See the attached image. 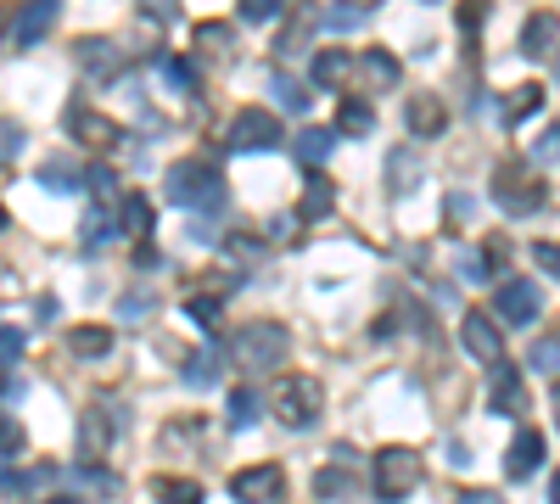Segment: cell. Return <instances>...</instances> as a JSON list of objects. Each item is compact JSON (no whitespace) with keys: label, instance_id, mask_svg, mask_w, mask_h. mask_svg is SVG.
Listing matches in <instances>:
<instances>
[{"label":"cell","instance_id":"obj_1","mask_svg":"<svg viewBox=\"0 0 560 504\" xmlns=\"http://www.w3.org/2000/svg\"><path fill=\"white\" fill-rule=\"evenodd\" d=\"M163 197H168L174 208H185V213H219L230 191H224V174H219L213 163L179 157V163L163 174Z\"/></svg>","mask_w":560,"mask_h":504},{"label":"cell","instance_id":"obj_2","mask_svg":"<svg viewBox=\"0 0 560 504\" xmlns=\"http://www.w3.org/2000/svg\"><path fill=\"white\" fill-rule=\"evenodd\" d=\"M230 359H236L247 376H269L292 359V331L280 326V319H247V326L230 337Z\"/></svg>","mask_w":560,"mask_h":504},{"label":"cell","instance_id":"obj_3","mask_svg":"<svg viewBox=\"0 0 560 504\" xmlns=\"http://www.w3.org/2000/svg\"><path fill=\"white\" fill-rule=\"evenodd\" d=\"M275 415L287 421L292 432L319 426V415H325V387H319L314 376H287V382L275 387Z\"/></svg>","mask_w":560,"mask_h":504},{"label":"cell","instance_id":"obj_4","mask_svg":"<svg viewBox=\"0 0 560 504\" xmlns=\"http://www.w3.org/2000/svg\"><path fill=\"white\" fill-rule=\"evenodd\" d=\"M124 403H113V398H96L79 415V454L84 460H102V454H113V443L124 437Z\"/></svg>","mask_w":560,"mask_h":504},{"label":"cell","instance_id":"obj_5","mask_svg":"<svg viewBox=\"0 0 560 504\" xmlns=\"http://www.w3.org/2000/svg\"><path fill=\"white\" fill-rule=\"evenodd\" d=\"M420 477H427V466H420V454L415 448H382L376 454V493H382V504H404L415 488H420Z\"/></svg>","mask_w":560,"mask_h":504},{"label":"cell","instance_id":"obj_6","mask_svg":"<svg viewBox=\"0 0 560 504\" xmlns=\"http://www.w3.org/2000/svg\"><path fill=\"white\" fill-rule=\"evenodd\" d=\"M493 202H499L510 219H527V213H538V208L549 202V191L538 186L522 163H499V168H493Z\"/></svg>","mask_w":560,"mask_h":504},{"label":"cell","instance_id":"obj_7","mask_svg":"<svg viewBox=\"0 0 560 504\" xmlns=\"http://www.w3.org/2000/svg\"><path fill=\"white\" fill-rule=\"evenodd\" d=\"M459 342H465V353H471L477 364H488V371H499L504 364V331H499V319L493 314H465L459 319Z\"/></svg>","mask_w":560,"mask_h":504},{"label":"cell","instance_id":"obj_8","mask_svg":"<svg viewBox=\"0 0 560 504\" xmlns=\"http://www.w3.org/2000/svg\"><path fill=\"white\" fill-rule=\"evenodd\" d=\"M224 141H230V152H275L280 146V118L264 113V107H247V113H236Z\"/></svg>","mask_w":560,"mask_h":504},{"label":"cell","instance_id":"obj_9","mask_svg":"<svg viewBox=\"0 0 560 504\" xmlns=\"http://www.w3.org/2000/svg\"><path fill=\"white\" fill-rule=\"evenodd\" d=\"M230 499L236 504H275V499H287V471L280 466H247L230 477Z\"/></svg>","mask_w":560,"mask_h":504},{"label":"cell","instance_id":"obj_10","mask_svg":"<svg viewBox=\"0 0 560 504\" xmlns=\"http://www.w3.org/2000/svg\"><path fill=\"white\" fill-rule=\"evenodd\" d=\"M493 319H510V326H533V319L544 314V292L533 286V281H504L499 292H493Z\"/></svg>","mask_w":560,"mask_h":504},{"label":"cell","instance_id":"obj_11","mask_svg":"<svg viewBox=\"0 0 560 504\" xmlns=\"http://www.w3.org/2000/svg\"><path fill=\"white\" fill-rule=\"evenodd\" d=\"M488 409H493V415H504V421L527 415V382L510 371V364H499L493 382H488Z\"/></svg>","mask_w":560,"mask_h":504},{"label":"cell","instance_id":"obj_12","mask_svg":"<svg viewBox=\"0 0 560 504\" xmlns=\"http://www.w3.org/2000/svg\"><path fill=\"white\" fill-rule=\"evenodd\" d=\"M538 466H544V432L522 426V432H516V443L504 448V477H510V482H527Z\"/></svg>","mask_w":560,"mask_h":504},{"label":"cell","instance_id":"obj_13","mask_svg":"<svg viewBox=\"0 0 560 504\" xmlns=\"http://www.w3.org/2000/svg\"><path fill=\"white\" fill-rule=\"evenodd\" d=\"M549 51H560V17L555 12H533L527 17V28H522V57H549Z\"/></svg>","mask_w":560,"mask_h":504},{"label":"cell","instance_id":"obj_14","mask_svg":"<svg viewBox=\"0 0 560 504\" xmlns=\"http://www.w3.org/2000/svg\"><path fill=\"white\" fill-rule=\"evenodd\" d=\"M113 219H118V236L147 242V236H152V202H147V191H124Z\"/></svg>","mask_w":560,"mask_h":504},{"label":"cell","instance_id":"obj_15","mask_svg":"<svg viewBox=\"0 0 560 504\" xmlns=\"http://www.w3.org/2000/svg\"><path fill=\"white\" fill-rule=\"evenodd\" d=\"M370 129H376V113H370V102H364V96H342V102H337V129H331V134L364 141Z\"/></svg>","mask_w":560,"mask_h":504},{"label":"cell","instance_id":"obj_16","mask_svg":"<svg viewBox=\"0 0 560 504\" xmlns=\"http://www.w3.org/2000/svg\"><path fill=\"white\" fill-rule=\"evenodd\" d=\"M314 493L325 504H348V499H359V477L348 466H325V471H314Z\"/></svg>","mask_w":560,"mask_h":504},{"label":"cell","instance_id":"obj_17","mask_svg":"<svg viewBox=\"0 0 560 504\" xmlns=\"http://www.w3.org/2000/svg\"><path fill=\"white\" fill-rule=\"evenodd\" d=\"M68 129L79 134V141H90V146H102V141H124V134H118L107 118H96L84 102H73V107H68Z\"/></svg>","mask_w":560,"mask_h":504},{"label":"cell","instance_id":"obj_18","mask_svg":"<svg viewBox=\"0 0 560 504\" xmlns=\"http://www.w3.org/2000/svg\"><path fill=\"white\" fill-rule=\"evenodd\" d=\"M57 12H62V7H57V0H39V7H28V12L18 17V28H12V39H18V45H39L45 34H51V23H57Z\"/></svg>","mask_w":560,"mask_h":504},{"label":"cell","instance_id":"obj_19","mask_svg":"<svg viewBox=\"0 0 560 504\" xmlns=\"http://www.w3.org/2000/svg\"><path fill=\"white\" fill-rule=\"evenodd\" d=\"M443 129H448V107L438 96H415L409 102V134H427L432 141V134H443Z\"/></svg>","mask_w":560,"mask_h":504},{"label":"cell","instance_id":"obj_20","mask_svg":"<svg viewBox=\"0 0 560 504\" xmlns=\"http://www.w3.org/2000/svg\"><path fill=\"white\" fill-rule=\"evenodd\" d=\"M68 353L73 359H107L113 353V326H73L68 331Z\"/></svg>","mask_w":560,"mask_h":504},{"label":"cell","instance_id":"obj_21","mask_svg":"<svg viewBox=\"0 0 560 504\" xmlns=\"http://www.w3.org/2000/svg\"><path fill=\"white\" fill-rule=\"evenodd\" d=\"M39 186L51 191V197H73V191H84V174H79L68 157H51V163L39 168Z\"/></svg>","mask_w":560,"mask_h":504},{"label":"cell","instance_id":"obj_22","mask_svg":"<svg viewBox=\"0 0 560 504\" xmlns=\"http://www.w3.org/2000/svg\"><path fill=\"white\" fill-rule=\"evenodd\" d=\"M113 236H118V219H113L107 202H96V208L79 219V242H84V247H102V242H113Z\"/></svg>","mask_w":560,"mask_h":504},{"label":"cell","instance_id":"obj_23","mask_svg":"<svg viewBox=\"0 0 560 504\" xmlns=\"http://www.w3.org/2000/svg\"><path fill=\"white\" fill-rule=\"evenodd\" d=\"M538 113H544V90H538V84L510 90V102H504V124H510V129L527 124V118H538Z\"/></svg>","mask_w":560,"mask_h":504},{"label":"cell","instance_id":"obj_24","mask_svg":"<svg viewBox=\"0 0 560 504\" xmlns=\"http://www.w3.org/2000/svg\"><path fill=\"white\" fill-rule=\"evenodd\" d=\"M179 376H185V387H202V392L219 387V353H213V348H197L191 359H185Z\"/></svg>","mask_w":560,"mask_h":504},{"label":"cell","instance_id":"obj_25","mask_svg":"<svg viewBox=\"0 0 560 504\" xmlns=\"http://www.w3.org/2000/svg\"><path fill=\"white\" fill-rule=\"evenodd\" d=\"M331 202H337V186L314 168L308 174V191H303V219H325V213H331Z\"/></svg>","mask_w":560,"mask_h":504},{"label":"cell","instance_id":"obj_26","mask_svg":"<svg viewBox=\"0 0 560 504\" xmlns=\"http://www.w3.org/2000/svg\"><path fill=\"white\" fill-rule=\"evenodd\" d=\"M79 68H90V73H113L118 68V45H107V39H79Z\"/></svg>","mask_w":560,"mask_h":504},{"label":"cell","instance_id":"obj_27","mask_svg":"<svg viewBox=\"0 0 560 504\" xmlns=\"http://www.w3.org/2000/svg\"><path fill=\"white\" fill-rule=\"evenodd\" d=\"M331 152H337V134H331V129H303V134H298V157H303L308 168H319Z\"/></svg>","mask_w":560,"mask_h":504},{"label":"cell","instance_id":"obj_28","mask_svg":"<svg viewBox=\"0 0 560 504\" xmlns=\"http://www.w3.org/2000/svg\"><path fill=\"white\" fill-rule=\"evenodd\" d=\"M454 269H459V281H471V286H488V281H493V263H488V253H477V247H459V253H454Z\"/></svg>","mask_w":560,"mask_h":504},{"label":"cell","instance_id":"obj_29","mask_svg":"<svg viewBox=\"0 0 560 504\" xmlns=\"http://www.w3.org/2000/svg\"><path fill=\"white\" fill-rule=\"evenodd\" d=\"M158 499H163V504H202L208 493H202V482H191V477H158Z\"/></svg>","mask_w":560,"mask_h":504},{"label":"cell","instance_id":"obj_30","mask_svg":"<svg viewBox=\"0 0 560 504\" xmlns=\"http://www.w3.org/2000/svg\"><path fill=\"white\" fill-rule=\"evenodd\" d=\"M348 73V51H314V84L319 90H337Z\"/></svg>","mask_w":560,"mask_h":504},{"label":"cell","instance_id":"obj_31","mask_svg":"<svg viewBox=\"0 0 560 504\" xmlns=\"http://www.w3.org/2000/svg\"><path fill=\"white\" fill-rule=\"evenodd\" d=\"M258 415H264V403H258L253 387H236V392H230V426H258Z\"/></svg>","mask_w":560,"mask_h":504},{"label":"cell","instance_id":"obj_32","mask_svg":"<svg viewBox=\"0 0 560 504\" xmlns=\"http://www.w3.org/2000/svg\"><path fill=\"white\" fill-rule=\"evenodd\" d=\"M319 23L331 34H353V28L370 23V7H331V12H319Z\"/></svg>","mask_w":560,"mask_h":504},{"label":"cell","instance_id":"obj_33","mask_svg":"<svg viewBox=\"0 0 560 504\" xmlns=\"http://www.w3.org/2000/svg\"><path fill=\"white\" fill-rule=\"evenodd\" d=\"M269 90H275V102L287 107V113H308V90H303L298 79H287V73H275V79H269Z\"/></svg>","mask_w":560,"mask_h":504},{"label":"cell","instance_id":"obj_34","mask_svg":"<svg viewBox=\"0 0 560 504\" xmlns=\"http://www.w3.org/2000/svg\"><path fill=\"white\" fill-rule=\"evenodd\" d=\"M364 73L382 79V84H398V79H404V62H398L393 51H364Z\"/></svg>","mask_w":560,"mask_h":504},{"label":"cell","instance_id":"obj_35","mask_svg":"<svg viewBox=\"0 0 560 504\" xmlns=\"http://www.w3.org/2000/svg\"><path fill=\"white\" fill-rule=\"evenodd\" d=\"M18 454H23V421L0 409V460H18Z\"/></svg>","mask_w":560,"mask_h":504},{"label":"cell","instance_id":"obj_36","mask_svg":"<svg viewBox=\"0 0 560 504\" xmlns=\"http://www.w3.org/2000/svg\"><path fill=\"white\" fill-rule=\"evenodd\" d=\"M158 68H163V79H168L174 90H197V68L185 62V57H174V51H168V57H163Z\"/></svg>","mask_w":560,"mask_h":504},{"label":"cell","instance_id":"obj_37","mask_svg":"<svg viewBox=\"0 0 560 504\" xmlns=\"http://www.w3.org/2000/svg\"><path fill=\"white\" fill-rule=\"evenodd\" d=\"M387 163H393V191H398V197H409V191L420 186V174H415V157H409V152H393Z\"/></svg>","mask_w":560,"mask_h":504},{"label":"cell","instance_id":"obj_38","mask_svg":"<svg viewBox=\"0 0 560 504\" xmlns=\"http://www.w3.org/2000/svg\"><path fill=\"white\" fill-rule=\"evenodd\" d=\"M527 364H533V371H544V376H555V371H560V342H555V337H544V342H533V353H527Z\"/></svg>","mask_w":560,"mask_h":504},{"label":"cell","instance_id":"obj_39","mask_svg":"<svg viewBox=\"0 0 560 504\" xmlns=\"http://www.w3.org/2000/svg\"><path fill=\"white\" fill-rule=\"evenodd\" d=\"M185 314H191L202 331H213L219 326V297H185Z\"/></svg>","mask_w":560,"mask_h":504},{"label":"cell","instance_id":"obj_40","mask_svg":"<svg viewBox=\"0 0 560 504\" xmlns=\"http://www.w3.org/2000/svg\"><path fill=\"white\" fill-rule=\"evenodd\" d=\"M23 348H28V337L18 326H0V371H7L12 359H23Z\"/></svg>","mask_w":560,"mask_h":504},{"label":"cell","instance_id":"obj_41","mask_svg":"<svg viewBox=\"0 0 560 504\" xmlns=\"http://www.w3.org/2000/svg\"><path fill=\"white\" fill-rule=\"evenodd\" d=\"M533 163H560V124H549L533 141Z\"/></svg>","mask_w":560,"mask_h":504},{"label":"cell","instance_id":"obj_42","mask_svg":"<svg viewBox=\"0 0 560 504\" xmlns=\"http://www.w3.org/2000/svg\"><path fill=\"white\" fill-rule=\"evenodd\" d=\"M18 152H23V129H18L12 118H0V163L18 157Z\"/></svg>","mask_w":560,"mask_h":504},{"label":"cell","instance_id":"obj_43","mask_svg":"<svg viewBox=\"0 0 560 504\" xmlns=\"http://www.w3.org/2000/svg\"><path fill=\"white\" fill-rule=\"evenodd\" d=\"M280 17V0H247L242 7V23H275Z\"/></svg>","mask_w":560,"mask_h":504},{"label":"cell","instance_id":"obj_44","mask_svg":"<svg viewBox=\"0 0 560 504\" xmlns=\"http://www.w3.org/2000/svg\"><path fill=\"white\" fill-rule=\"evenodd\" d=\"M533 263H538L544 274H555V281H560V242H538V247H533Z\"/></svg>","mask_w":560,"mask_h":504},{"label":"cell","instance_id":"obj_45","mask_svg":"<svg viewBox=\"0 0 560 504\" xmlns=\"http://www.w3.org/2000/svg\"><path fill=\"white\" fill-rule=\"evenodd\" d=\"M202 45L224 51V45H230V23H202V28H197V51H202Z\"/></svg>","mask_w":560,"mask_h":504},{"label":"cell","instance_id":"obj_46","mask_svg":"<svg viewBox=\"0 0 560 504\" xmlns=\"http://www.w3.org/2000/svg\"><path fill=\"white\" fill-rule=\"evenodd\" d=\"M84 186L96 191V197H113V186H118V179H113V168H102V163H96V168H84Z\"/></svg>","mask_w":560,"mask_h":504},{"label":"cell","instance_id":"obj_47","mask_svg":"<svg viewBox=\"0 0 560 504\" xmlns=\"http://www.w3.org/2000/svg\"><path fill=\"white\" fill-rule=\"evenodd\" d=\"M140 314H152V297H147V292H129V297L118 303V319H140Z\"/></svg>","mask_w":560,"mask_h":504},{"label":"cell","instance_id":"obj_48","mask_svg":"<svg viewBox=\"0 0 560 504\" xmlns=\"http://www.w3.org/2000/svg\"><path fill=\"white\" fill-rule=\"evenodd\" d=\"M230 253H236V258H264V242H253V236H230Z\"/></svg>","mask_w":560,"mask_h":504},{"label":"cell","instance_id":"obj_49","mask_svg":"<svg viewBox=\"0 0 560 504\" xmlns=\"http://www.w3.org/2000/svg\"><path fill=\"white\" fill-rule=\"evenodd\" d=\"M482 17H488L482 7H459V28H465V34H477V28H482Z\"/></svg>","mask_w":560,"mask_h":504},{"label":"cell","instance_id":"obj_50","mask_svg":"<svg viewBox=\"0 0 560 504\" xmlns=\"http://www.w3.org/2000/svg\"><path fill=\"white\" fill-rule=\"evenodd\" d=\"M459 504H504V499L488 493V488H471V493H459Z\"/></svg>","mask_w":560,"mask_h":504},{"label":"cell","instance_id":"obj_51","mask_svg":"<svg viewBox=\"0 0 560 504\" xmlns=\"http://www.w3.org/2000/svg\"><path fill=\"white\" fill-rule=\"evenodd\" d=\"M135 263H140V269H152V263H163V253H158V247H147V242H140V253H135Z\"/></svg>","mask_w":560,"mask_h":504},{"label":"cell","instance_id":"obj_52","mask_svg":"<svg viewBox=\"0 0 560 504\" xmlns=\"http://www.w3.org/2000/svg\"><path fill=\"white\" fill-rule=\"evenodd\" d=\"M549 403H555V426H560V382H555V392H549Z\"/></svg>","mask_w":560,"mask_h":504},{"label":"cell","instance_id":"obj_53","mask_svg":"<svg viewBox=\"0 0 560 504\" xmlns=\"http://www.w3.org/2000/svg\"><path fill=\"white\" fill-rule=\"evenodd\" d=\"M45 504H79V499L73 493H57V499H45Z\"/></svg>","mask_w":560,"mask_h":504},{"label":"cell","instance_id":"obj_54","mask_svg":"<svg viewBox=\"0 0 560 504\" xmlns=\"http://www.w3.org/2000/svg\"><path fill=\"white\" fill-rule=\"evenodd\" d=\"M549 504H560V477H555V482H549Z\"/></svg>","mask_w":560,"mask_h":504},{"label":"cell","instance_id":"obj_55","mask_svg":"<svg viewBox=\"0 0 560 504\" xmlns=\"http://www.w3.org/2000/svg\"><path fill=\"white\" fill-rule=\"evenodd\" d=\"M0 231H7V208H0Z\"/></svg>","mask_w":560,"mask_h":504},{"label":"cell","instance_id":"obj_56","mask_svg":"<svg viewBox=\"0 0 560 504\" xmlns=\"http://www.w3.org/2000/svg\"><path fill=\"white\" fill-rule=\"evenodd\" d=\"M555 73H560V57H555Z\"/></svg>","mask_w":560,"mask_h":504},{"label":"cell","instance_id":"obj_57","mask_svg":"<svg viewBox=\"0 0 560 504\" xmlns=\"http://www.w3.org/2000/svg\"><path fill=\"white\" fill-rule=\"evenodd\" d=\"M555 342H560V337H555Z\"/></svg>","mask_w":560,"mask_h":504}]
</instances>
